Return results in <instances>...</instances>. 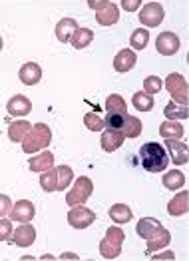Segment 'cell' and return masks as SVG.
<instances>
[{
    "mask_svg": "<svg viewBox=\"0 0 189 261\" xmlns=\"http://www.w3.org/2000/svg\"><path fill=\"white\" fill-rule=\"evenodd\" d=\"M140 160H142V166L144 170L149 174H159V172H166L169 166V158L168 152L161 144L157 142H147L140 148Z\"/></svg>",
    "mask_w": 189,
    "mask_h": 261,
    "instance_id": "obj_1",
    "label": "cell"
},
{
    "mask_svg": "<svg viewBox=\"0 0 189 261\" xmlns=\"http://www.w3.org/2000/svg\"><path fill=\"white\" fill-rule=\"evenodd\" d=\"M52 142V130L44 124V122H38L34 124L28 134L24 136L22 140V150L24 153H36V152H42L48 148V144Z\"/></svg>",
    "mask_w": 189,
    "mask_h": 261,
    "instance_id": "obj_2",
    "label": "cell"
},
{
    "mask_svg": "<svg viewBox=\"0 0 189 261\" xmlns=\"http://www.w3.org/2000/svg\"><path fill=\"white\" fill-rule=\"evenodd\" d=\"M88 6L96 12V20L100 26H112L120 20V6L112 0H88Z\"/></svg>",
    "mask_w": 189,
    "mask_h": 261,
    "instance_id": "obj_3",
    "label": "cell"
},
{
    "mask_svg": "<svg viewBox=\"0 0 189 261\" xmlns=\"http://www.w3.org/2000/svg\"><path fill=\"white\" fill-rule=\"evenodd\" d=\"M92 192H94L92 179L86 177V175H80V177L74 181L72 190L66 194V203H68L70 207H74V205H84L86 201L90 199V196H92Z\"/></svg>",
    "mask_w": 189,
    "mask_h": 261,
    "instance_id": "obj_4",
    "label": "cell"
},
{
    "mask_svg": "<svg viewBox=\"0 0 189 261\" xmlns=\"http://www.w3.org/2000/svg\"><path fill=\"white\" fill-rule=\"evenodd\" d=\"M166 88H168V92L171 94L173 102L187 106L189 88H187V80H185L181 74H175V72H171L168 78H166Z\"/></svg>",
    "mask_w": 189,
    "mask_h": 261,
    "instance_id": "obj_5",
    "label": "cell"
},
{
    "mask_svg": "<svg viewBox=\"0 0 189 261\" xmlns=\"http://www.w3.org/2000/svg\"><path fill=\"white\" fill-rule=\"evenodd\" d=\"M138 18L144 24V28H155L164 22L166 10L159 2H147L144 6H140V16Z\"/></svg>",
    "mask_w": 189,
    "mask_h": 261,
    "instance_id": "obj_6",
    "label": "cell"
},
{
    "mask_svg": "<svg viewBox=\"0 0 189 261\" xmlns=\"http://www.w3.org/2000/svg\"><path fill=\"white\" fill-rule=\"evenodd\" d=\"M94 221H96V214L90 207H84V205H74L70 210V214H68V223L74 229H86Z\"/></svg>",
    "mask_w": 189,
    "mask_h": 261,
    "instance_id": "obj_7",
    "label": "cell"
},
{
    "mask_svg": "<svg viewBox=\"0 0 189 261\" xmlns=\"http://www.w3.org/2000/svg\"><path fill=\"white\" fill-rule=\"evenodd\" d=\"M179 36L175 34V32H161L159 36H157V40H155V50L161 54V56H173V54H177L179 52Z\"/></svg>",
    "mask_w": 189,
    "mask_h": 261,
    "instance_id": "obj_8",
    "label": "cell"
},
{
    "mask_svg": "<svg viewBox=\"0 0 189 261\" xmlns=\"http://www.w3.org/2000/svg\"><path fill=\"white\" fill-rule=\"evenodd\" d=\"M147 249L146 253L147 255H151V253H155V251H159V249H164L166 245H169V241H171V233H169L168 229L159 223L151 233H149V238H147Z\"/></svg>",
    "mask_w": 189,
    "mask_h": 261,
    "instance_id": "obj_9",
    "label": "cell"
},
{
    "mask_svg": "<svg viewBox=\"0 0 189 261\" xmlns=\"http://www.w3.org/2000/svg\"><path fill=\"white\" fill-rule=\"evenodd\" d=\"M166 152H168L169 162H173L175 166H185L189 160L187 144L179 142V140H166Z\"/></svg>",
    "mask_w": 189,
    "mask_h": 261,
    "instance_id": "obj_10",
    "label": "cell"
},
{
    "mask_svg": "<svg viewBox=\"0 0 189 261\" xmlns=\"http://www.w3.org/2000/svg\"><path fill=\"white\" fill-rule=\"evenodd\" d=\"M34 216H36V207H34V203L28 201V199L16 201V203L12 205V210H10V219L16 221V223H28V221H32Z\"/></svg>",
    "mask_w": 189,
    "mask_h": 261,
    "instance_id": "obj_11",
    "label": "cell"
},
{
    "mask_svg": "<svg viewBox=\"0 0 189 261\" xmlns=\"http://www.w3.org/2000/svg\"><path fill=\"white\" fill-rule=\"evenodd\" d=\"M6 112H8L12 118H24V116H28V114L32 112V102H30L28 96L16 94V96H12V98L8 100Z\"/></svg>",
    "mask_w": 189,
    "mask_h": 261,
    "instance_id": "obj_12",
    "label": "cell"
},
{
    "mask_svg": "<svg viewBox=\"0 0 189 261\" xmlns=\"http://www.w3.org/2000/svg\"><path fill=\"white\" fill-rule=\"evenodd\" d=\"M136 62H138L136 52H133L131 48H124V50H120V52L116 54V58H114V70L120 72V74H126V72H129V70L136 66Z\"/></svg>",
    "mask_w": 189,
    "mask_h": 261,
    "instance_id": "obj_13",
    "label": "cell"
},
{
    "mask_svg": "<svg viewBox=\"0 0 189 261\" xmlns=\"http://www.w3.org/2000/svg\"><path fill=\"white\" fill-rule=\"evenodd\" d=\"M12 241L18 247H30L36 241V229H34V225H30V221L28 223H22L20 227H16L12 231Z\"/></svg>",
    "mask_w": 189,
    "mask_h": 261,
    "instance_id": "obj_14",
    "label": "cell"
},
{
    "mask_svg": "<svg viewBox=\"0 0 189 261\" xmlns=\"http://www.w3.org/2000/svg\"><path fill=\"white\" fill-rule=\"evenodd\" d=\"M18 78H20L22 84L26 86H36L40 80H42V68L36 62H26L18 72Z\"/></svg>",
    "mask_w": 189,
    "mask_h": 261,
    "instance_id": "obj_15",
    "label": "cell"
},
{
    "mask_svg": "<svg viewBox=\"0 0 189 261\" xmlns=\"http://www.w3.org/2000/svg\"><path fill=\"white\" fill-rule=\"evenodd\" d=\"M124 140H126V136L120 130H105V132H102L100 144H102V150H104V152L112 153L124 146Z\"/></svg>",
    "mask_w": 189,
    "mask_h": 261,
    "instance_id": "obj_16",
    "label": "cell"
},
{
    "mask_svg": "<svg viewBox=\"0 0 189 261\" xmlns=\"http://www.w3.org/2000/svg\"><path fill=\"white\" fill-rule=\"evenodd\" d=\"M52 166H54V153L50 150H42L30 160V172H36V174H42L46 170H50Z\"/></svg>",
    "mask_w": 189,
    "mask_h": 261,
    "instance_id": "obj_17",
    "label": "cell"
},
{
    "mask_svg": "<svg viewBox=\"0 0 189 261\" xmlns=\"http://www.w3.org/2000/svg\"><path fill=\"white\" fill-rule=\"evenodd\" d=\"M187 199H189V192H179V194L168 203L169 216H173V218H177V216H185V214L189 212Z\"/></svg>",
    "mask_w": 189,
    "mask_h": 261,
    "instance_id": "obj_18",
    "label": "cell"
},
{
    "mask_svg": "<svg viewBox=\"0 0 189 261\" xmlns=\"http://www.w3.org/2000/svg\"><path fill=\"white\" fill-rule=\"evenodd\" d=\"M80 26H78V22L74 20V18H62V20L56 24V38H58V42H70V38H72V34L78 30Z\"/></svg>",
    "mask_w": 189,
    "mask_h": 261,
    "instance_id": "obj_19",
    "label": "cell"
},
{
    "mask_svg": "<svg viewBox=\"0 0 189 261\" xmlns=\"http://www.w3.org/2000/svg\"><path fill=\"white\" fill-rule=\"evenodd\" d=\"M183 134H185V130L177 120H168L159 126V136L164 140H181Z\"/></svg>",
    "mask_w": 189,
    "mask_h": 261,
    "instance_id": "obj_20",
    "label": "cell"
},
{
    "mask_svg": "<svg viewBox=\"0 0 189 261\" xmlns=\"http://www.w3.org/2000/svg\"><path fill=\"white\" fill-rule=\"evenodd\" d=\"M110 218L114 223H118V225H122V223H127V221H131L133 218V214H131V210H129V205L126 203H114L112 207H110Z\"/></svg>",
    "mask_w": 189,
    "mask_h": 261,
    "instance_id": "obj_21",
    "label": "cell"
},
{
    "mask_svg": "<svg viewBox=\"0 0 189 261\" xmlns=\"http://www.w3.org/2000/svg\"><path fill=\"white\" fill-rule=\"evenodd\" d=\"M92 42H94V32H92L90 28H78V30L72 34V38H70V44H72L76 50H84V48H88Z\"/></svg>",
    "mask_w": 189,
    "mask_h": 261,
    "instance_id": "obj_22",
    "label": "cell"
},
{
    "mask_svg": "<svg viewBox=\"0 0 189 261\" xmlns=\"http://www.w3.org/2000/svg\"><path fill=\"white\" fill-rule=\"evenodd\" d=\"M131 104H133V108L138 110V112H149V110L153 108V96L151 94H147L146 90H140V92H136L133 96H131Z\"/></svg>",
    "mask_w": 189,
    "mask_h": 261,
    "instance_id": "obj_23",
    "label": "cell"
},
{
    "mask_svg": "<svg viewBox=\"0 0 189 261\" xmlns=\"http://www.w3.org/2000/svg\"><path fill=\"white\" fill-rule=\"evenodd\" d=\"M161 181H164V188L166 190L177 192V190H181L185 186V175L181 174V172H177V170H171V172H168V174L161 177Z\"/></svg>",
    "mask_w": 189,
    "mask_h": 261,
    "instance_id": "obj_24",
    "label": "cell"
},
{
    "mask_svg": "<svg viewBox=\"0 0 189 261\" xmlns=\"http://www.w3.org/2000/svg\"><path fill=\"white\" fill-rule=\"evenodd\" d=\"M40 188H42L44 192H48V194L58 192V172H56L54 166L50 170L42 172V175H40Z\"/></svg>",
    "mask_w": 189,
    "mask_h": 261,
    "instance_id": "obj_25",
    "label": "cell"
},
{
    "mask_svg": "<svg viewBox=\"0 0 189 261\" xmlns=\"http://www.w3.org/2000/svg\"><path fill=\"white\" fill-rule=\"evenodd\" d=\"M30 128H32L30 122H26V120H16V122H12V124L8 126V138H10L12 142H22Z\"/></svg>",
    "mask_w": 189,
    "mask_h": 261,
    "instance_id": "obj_26",
    "label": "cell"
},
{
    "mask_svg": "<svg viewBox=\"0 0 189 261\" xmlns=\"http://www.w3.org/2000/svg\"><path fill=\"white\" fill-rule=\"evenodd\" d=\"M122 134H124L126 138H138V136L142 134V120L136 118V116L126 114V118H124V126H122Z\"/></svg>",
    "mask_w": 189,
    "mask_h": 261,
    "instance_id": "obj_27",
    "label": "cell"
},
{
    "mask_svg": "<svg viewBox=\"0 0 189 261\" xmlns=\"http://www.w3.org/2000/svg\"><path fill=\"white\" fill-rule=\"evenodd\" d=\"M164 114L168 120H187L189 118V110L183 104H177V102H169L168 106L164 108Z\"/></svg>",
    "mask_w": 189,
    "mask_h": 261,
    "instance_id": "obj_28",
    "label": "cell"
},
{
    "mask_svg": "<svg viewBox=\"0 0 189 261\" xmlns=\"http://www.w3.org/2000/svg\"><path fill=\"white\" fill-rule=\"evenodd\" d=\"M147 44H149V32H147V28H136L133 32H131V36H129V46L133 48V50H144Z\"/></svg>",
    "mask_w": 189,
    "mask_h": 261,
    "instance_id": "obj_29",
    "label": "cell"
},
{
    "mask_svg": "<svg viewBox=\"0 0 189 261\" xmlns=\"http://www.w3.org/2000/svg\"><path fill=\"white\" fill-rule=\"evenodd\" d=\"M100 255L104 259H118L122 255V245L118 243H112L110 240H102L100 241Z\"/></svg>",
    "mask_w": 189,
    "mask_h": 261,
    "instance_id": "obj_30",
    "label": "cell"
},
{
    "mask_svg": "<svg viewBox=\"0 0 189 261\" xmlns=\"http://www.w3.org/2000/svg\"><path fill=\"white\" fill-rule=\"evenodd\" d=\"M105 112H114V114H127L126 100L120 94H112L105 98Z\"/></svg>",
    "mask_w": 189,
    "mask_h": 261,
    "instance_id": "obj_31",
    "label": "cell"
},
{
    "mask_svg": "<svg viewBox=\"0 0 189 261\" xmlns=\"http://www.w3.org/2000/svg\"><path fill=\"white\" fill-rule=\"evenodd\" d=\"M159 225V221L153 218H142L138 221V225H136V231H138V236L142 238V240H147L149 238V233L155 229Z\"/></svg>",
    "mask_w": 189,
    "mask_h": 261,
    "instance_id": "obj_32",
    "label": "cell"
},
{
    "mask_svg": "<svg viewBox=\"0 0 189 261\" xmlns=\"http://www.w3.org/2000/svg\"><path fill=\"white\" fill-rule=\"evenodd\" d=\"M56 172H58V190L64 192V190L74 181V172H72L70 166H58Z\"/></svg>",
    "mask_w": 189,
    "mask_h": 261,
    "instance_id": "obj_33",
    "label": "cell"
},
{
    "mask_svg": "<svg viewBox=\"0 0 189 261\" xmlns=\"http://www.w3.org/2000/svg\"><path fill=\"white\" fill-rule=\"evenodd\" d=\"M84 124L86 128L90 132H102L105 128L104 126V118H100L98 114H94V112H88L84 116Z\"/></svg>",
    "mask_w": 189,
    "mask_h": 261,
    "instance_id": "obj_34",
    "label": "cell"
},
{
    "mask_svg": "<svg viewBox=\"0 0 189 261\" xmlns=\"http://www.w3.org/2000/svg\"><path fill=\"white\" fill-rule=\"evenodd\" d=\"M124 118L126 114H114V112H107V116L104 118V126L107 130H120L124 126Z\"/></svg>",
    "mask_w": 189,
    "mask_h": 261,
    "instance_id": "obj_35",
    "label": "cell"
},
{
    "mask_svg": "<svg viewBox=\"0 0 189 261\" xmlns=\"http://www.w3.org/2000/svg\"><path fill=\"white\" fill-rule=\"evenodd\" d=\"M161 88H164V82H161L159 76H147L146 80H144V90H146L147 94H151V96L161 92Z\"/></svg>",
    "mask_w": 189,
    "mask_h": 261,
    "instance_id": "obj_36",
    "label": "cell"
},
{
    "mask_svg": "<svg viewBox=\"0 0 189 261\" xmlns=\"http://www.w3.org/2000/svg\"><path fill=\"white\" fill-rule=\"evenodd\" d=\"M12 219H6V218H0V241H8L12 238Z\"/></svg>",
    "mask_w": 189,
    "mask_h": 261,
    "instance_id": "obj_37",
    "label": "cell"
},
{
    "mask_svg": "<svg viewBox=\"0 0 189 261\" xmlns=\"http://www.w3.org/2000/svg\"><path fill=\"white\" fill-rule=\"evenodd\" d=\"M10 210H12V201H10V197L0 196V218L10 216Z\"/></svg>",
    "mask_w": 189,
    "mask_h": 261,
    "instance_id": "obj_38",
    "label": "cell"
},
{
    "mask_svg": "<svg viewBox=\"0 0 189 261\" xmlns=\"http://www.w3.org/2000/svg\"><path fill=\"white\" fill-rule=\"evenodd\" d=\"M120 6H122L124 10H127V12H136V10H140L142 0H122Z\"/></svg>",
    "mask_w": 189,
    "mask_h": 261,
    "instance_id": "obj_39",
    "label": "cell"
},
{
    "mask_svg": "<svg viewBox=\"0 0 189 261\" xmlns=\"http://www.w3.org/2000/svg\"><path fill=\"white\" fill-rule=\"evenodd\" d=\"M151 259H175V253L173 251H164V253L151 255Z\"/></svg>",
    "mask_w": 189,
    "mask_h": 261,
    "instance_id": "obj_40",
    "label": "cell"
},
{
    "mask_svg": "<svg viewBox=\"0 0 189 261\" xmlns=\"http://www.w3.org/2000/svg\"><path fill=\"white\" fill-rule=\"evenodd\" d=\"M60 259H78V255L76 253H62Z\"/></svg>",
    "mask_w": 189,
    "mask_h": 261,
    "instance_id": "obj_41",
    "label": "cell"
},
{
    "mask_svg": "<svg viewBox=\"0 0 189 261\" xmlns=\"http://www.w3.org/2000/svg\"><path fill=\"white\" fill-rule=\"evenodd\" d=\"M2 46H4V42H2V36H0V50H2Z\"/></svg>",
    "mask_w": 189,
    "mask_h": 261,
    "instance_id": "obj_42",
    "label": "cell"
}]
</instances>
